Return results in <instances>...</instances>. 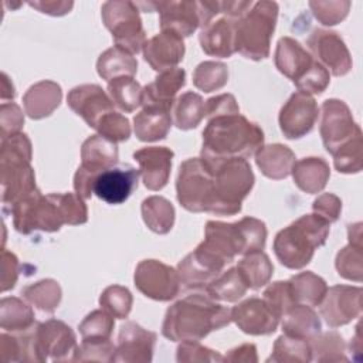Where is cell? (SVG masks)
Masks as SVG:
<instances>
[{
	"label": "cell",
	"mask_w": 363,
	"mask_h": 363,
	"mask_svg": "<svg viewBox=\"0 0 363 363\" xmlns=\"http://www.w3.org/2000/svg\"><path fill=\"white\" fill-rule=\"evenodd\" d=\"M11 216L13 225L20 234H30L35 230L54 233L62 224L86 223L88 208L78 194L50 193L43 196L35 189L11 206Z\"/></svg>",
	"instance_id": "cell-1"
},
{
	"label": "cell",
	"mask_w": 363,
	"mask_h": 363,
	"mask_svg": "<svg viewBox=\"0 0 363 363\" xmlns=\"http://www.w3.org/2000/svg\"><path fill=\"white\" fill-rule=\"evenodd\" d=\"M231 322V309L208 295H189L166 311L162 335L172 342L201 340Z\"/></svg>",
	"instance_id": "cell-2"
},
{
	"label": "cell",
	"mask_w": 363,
	"mask_h": 363,
	"mask_svg": "<svg viewBox=\"0 0 363 363\" xmlns=\"http://www.w3.org/2000/svg\"><path fill=\"white\" fill-rule=\"evenodd\" d=\"M264 145L262 129L240 113L208 118L203 130L200 159L214 162L223 159L254 156Z\"/></svg>",
	"instance_id": "cell-3"
},
{
	"label": "cell",
	"mask_w": 363,
	"mask_h": 363,
	"mask_svg": "<svg viewBox=\"0 0 363 363\" xmlns=\"http://www.w3.org/2000/svg\"><path fill=\"white\" fill-rule=\"evenodd\" d=\"M265 241V223L254 217H244L235 223L207 221L204 240L197 247L227 265L233 262L237 255L262 251Z\"/></svg>",
	"instance_id": "cell-4"
},
{
	"label": "cell",
	"mask_w": 363,
	"mask_h": 363,
	"mask_svg": "<svg viewBox=\"0 0 363 363\" xmlns=\"http://www.w3.org/2000/svg\"><path fill=\"white\" fill-rule=\"evenodd\" d=\"M330 223L318 214H305L274 238V252L278 261L289 269H301L313 258L315 250L326 242Z\"/></svg>",
	"instance_id": "cell-5"
},
{
	"label": "cell",
	"mask_w": 363,
	"mask_h": 363,
	"mask_svg": "<svg viewBox=\"0 0 363 363\" xmlns=\"http://www.w3.org/2000/svg\"><path fill=\"white\" fill-rule=\"evenodd\" d=\"M31 142L26 133H16L1 139V201L13 206L26 194L35 190V176L30 166Z\"/></svg>",
	"instance_id": "cell-6"
},
{
	"label": "cell",
	"mask_w": 363,
	"mask_h": 363,
	"mask_svg": "<svg viewBox=\"0 0 363 363\" xmlns=\"http://www.w3.org/2000/svg\"><path fill=\"white\" fill-rule=\"evenodd\" d=\"M278 4L257 1L240 18L234 20V48L245 58L261 61L269 55L271 37L277 26Z\"/></svg>",
	"instance_id": "cell-7"
},
{
	"label": "cell",
	"mask_w": 363,
	"mask_h": 363,
	"mask_svg": "<svg viewBox=\"0 0 363 363\" xmlns=\"http://www.w3.org/2000/svg\"><path fill=\"white\" fill-rule=\"evenodd\" d=\"M274 61L278 71L302 92L322 94L329 85V71L291 37L278 40Z\"/></svg>",
	"instance_id": "cell-8"
},
{
	"label": "cell",
	"mask_w": 363,
	"mask_h": 363,
	"mask_svg": "<svg viewBox=\"0 0 363 363\" xmlns=\"http://www.w3.org/2000/svg\"><path fill=\"white\" fill-rule=\"evenodd\" d=\"M204 164L213 173L218 206L217 216H234L240 213L241 203L250 194L255 182L251 164L242 157L204 162Z\"/></svg>",
	"instance_id": "cell-9"
},
{
	"label": "cell",
	"mask_w": 363,
	"mask_h": 363,
	"mask_svg": "<svg viewBox=\"0 0 363 363\" xmlns=\"http://www.w3.org/2000/svg\"><path fill=\"white\" fill-rule=\"evenodd\" d=\"M177 200L191 213H218L213 173L200 157H190L179 167L176 179Z\"/></svg>",
	"instance_id": "cell-10"
},
{
	"label": "cell",
	"mask_w": 363,
	"mask_h": 363,
	"mask_svg": "<svg viewBox=\"0 0 363 363\" xmlns=\"http://www.w3.org/2000/svg\"><path fill=\"white\" fill-rule=\"evenodd\" d=\"M101 11L102 21L111 31L115 45L132 55L138 54L146 43V33L136 3L128 0L105 1Z\"/></svg>",
	"instance_id": "cell-11"
},
{
	"label": "cell",
	"mask_w": 363,
	"mask_h": 363,
	"mask_svg": "<svg viewBox=\"0 0 363 363\" xmlns=\"http://www.w3.org/2000/svg\"><path fill=\"white\" fill-rule=\"evenodd\" d=\"M116 143L102 138L101 135L89 136L81 147V166L74 176L75 193L82 199L94 194V183L96 177L118 163Z\"/></svg>",
	"instance_id": "cell-12"
},
{
	"label": "cell",
	"mask_w": 363,
	"mask_h": 363,
	"mask_svg": "<svg viewBox=\"0 0 363 363\" xmlns=\"http://www.w3.org/2000/svg\"><path fill=\"white\" fill-rule=\"evenodd\" d=\"M320 136L326 152L332 156L354 140L362 139V129L343 101L332 98L322 104Z\"/></svg>",
	"instance_id": "cell-13"
},
{
	"label": "cell",
	"mask_w": 363,
	"mask_h": 363,
	"mask_svg": "<svg viewBox=\"0 0 363 363\" xmlns=\"http://www.w3.org/2000/svg\"><path fill=\"white\" fill-rule=\"evenodd\" d=\"M135 286L145 296L167 302L180 291V277L177 269L157 259H143L135 269Z\"/></svg>",
	"instance_id": "cell-14"
},
{
	"label": "cell",
	"mask_w": 363,
	"mask_h": 363,
	"mask_svg": "<svg viewBox=\"0 0 363 363\" xmlns=\"http://www.w3.org/2000/svg\"><path fill=\"white\" fill-rule=\"evenodd\" d=\"M34 346L37 362L71 360L77 349L74 330L58 319L37 323L34 332Z\"/></svg>",
	"instance_id": "cell-15"
},
{
	"label": "cell",
	"mask_w": 363,
	"mask_h": 363,
	"mask_svg": "<svg viewBox=\"0 0 363 363\" xmlns=\"http://www.w3.org/2000/svg\"><path fill=\"white\" fill-rule=\"evenodd\" d=\"M306 45L313 54L312 57L332 75L343 77L352 69L350 52L336 31L315 28L309 34Z\"/></svg>",
	"instance_id": "cell-16"
},
{
	"label": "cell",
	"mask_w": 363,
	"mask_h": 363,
	"mask_svg": "<svg viewBox=\"0 0 363 363\" xmlns=\"http://www.w3.org/2000/svg\"><path fill=\"white\" fill-rule=\"evenodd\" d=\"M319 109L315 98L306 92H294L279 111V128L286 139H301L308 135L316 121Z\"/></svg>",
	"instance_id": "cell-17"
},
{
	"label": "cell",
	"mask_w": 363,
	"mask_h": 363,
	"mask_svg": "<svg viewBox=\"0 0 363 363\" xmlns=\"http://www.w3.org/2000/svg\"><path fill=\"white\" fill-rule=\"evenodd\" d=\"M362 313V288L335 285L320 302V315L330 328L343 326Z\"/></svg>",
	"instance_id": "cell-18"
},
{
	"label": "cell",
	"mask_w": 363,
	"mask_h": 363,
	"mask_svg": "<svg viewBox=\"0 0 363 363\" xmlns=\"http://www.w3.org/2000/svg\"><path fill=\"white\" fill-rule=\"evenodd\" d=\"M156 343V333L150 332L136 322H125L119 328L118 345L112 362H152Z\"/></svg>",
	"instance_id": "cell-19"
},
{
	"label": "cell",
	"mask_w": 363,
	"mask_h": 363,
	"mask_svg": "<svg viewBox=\"0 0 363 363\" xmlns=\"http://www.w3.org/2000/svg\"><path fill=\"white\" fill-rule=\"evenodd\" d=\"M67 104L94 129L102 116L115 111L111 96L96 84H84L72 88L67 95Z\"/></svg>",
	"instance_id": "cell-20"
},
{
	"label": "cell",
	"mask_w": 363,
	"mask_h": 363,
	"mask_svg": "<svg viewBox=\"0 0 363 363\" xmlns=\"http://www.w3.org/2000/svg\"><path fill=\"white\" fill-rule=\"evenodd\" d=\"M231 320L247 335L274 333L281 318L261 298H250L231 309Z\"/></svg>",
	"instance_id": "cell-21"
},
{
	"label": "cell",
	"mask_w": 363,
	"mask_h": 363,
	"mask_svg": "<svg viewBox=\"0 0 363 363\" xmlns=\"http://www.w3.org/2000/svg\"><path fill=\"white\" fill-rule=\"evenodd\" d=\"M139 170L130 164L102 172L94 183V194L108 204H122L138 189Z\"/></svg>",
	"instance_id": "cell-22"
},
{
	"label": "cell",
	"mask_w": 363,
	"mask_h": 363,
	"mask_svg": "<svg viewBox=\"0 0 363 363\" xmlns=\"http://www.w3.org/2000/svg\"><path fill=\"white\" fill-rule=\"evenodd\" d=\"M152 7L159 11L160 28L177 33L180 37L191 35L201 27L199 1H153Z\"/></svg>",
	"instance_id": "cell-23"
},
{
	"label": "cell",
	"mask_w": 363,
	"mask_h": 363,
	"mask_svg": "<svg viewBox=\"0 0 363 363\" xmlns=\"http://www.w3.org/2000/svg\"><path fill=\"white\" fill-rule=\"evenodd\" d=\"M173 156V150L166 146H146L133 153L143 184L149 190L157 191L167 184Z\"/></svg>",
	"instance_id": "cell-24"
},
{
	"label": "cell",
	"mask_w": 363,
	"mask_h": 363,
	"mask_svg": "<svg viewBox=\"0 0 363 363\" xmlns=\"http://www.w3.org/2000/svg\"><path fill=\"white\" fill-rule=\"evenodd\" d=\"M145 61L159 72L176 68V65L184 57V43L183 37L170 30H163L162 33L146 40L143 45Z\"/></svg>",
	"instance_id": "cell-25"
},
{
	"label": "cell",
	"mask_w": 363,
	"mask_h": 363,
	"mask_svg": "<svg viewBox=\"0 0 363 363\" xmlns=\"http://www.w3.org/2000/svg\"><path fill=\"white\" fill-rule=\"evenodd\" d=\"M186 84V71L183 68H172L160 72L153 82L147 84L142 91L143 105H160L172 108L174 96Z\"/></svg>",
	"instance_id": "cell-26"
},
{
	"label": "cell",
	"mask_w": 363,
	"mask_h": 363,
	"mask_svg": "<svg viewBox=\"0 0 363 363\" xmlns=\"http://www.w3.org/2000/svg\"><path fill=\"white\" fill-rule=\"evenodd\" d=\"M172 108L160 105H143L142 111L133 118L135 135L142 142L164 139L172 126Z\"/></svg>",
	"instance_id": "cell-27"
},
{
	"label": "cell",
	"mask_w": 363,
	"mask_h": 363,
	"mask_svg": "<svg viewBox=\"0 0 363 363\" xmlns=\"http://www.w3.org/2000/svg\"><path fill=\"white\" fill-rule=\"evenodd\" d=\"M199 41L201 50L211 57L228 58L235 52L234 48V20L221 17L213 20L201 28Z\"/></svg>",
	"instance_id": "cell-28"
},
{
	"label": "cell",
	"mask_w": 363,
	"mask_h": 363,
	"mask_svg": "<svg viewBox=\"0 0 363 363\" xmlns=\"http://www.w3.org/2000/svg\"><path fill=\"white\" fill-rule=\"evenodd\" d=\"M62 98L61 86L54 81H40L31 85L23 96L26 113L31 119H43L50 116L60 105Z\"/></svg>",
	"instance_id": "cell-29"
},
{
	"label": "cell",
	"mask_w": 363,
	"mask_h": 363,
	"mask_svg": "<svg viewBox=\"0 0 363 363\" xmlns=\"http://www.w3.org/2000/svg\"><path fill=\"white\" fill-rule=\"evenodd\" d=\"M291 173L295 184L302 191L316 194L325 189L330 177V167L325 159L311 156L295 160Z\"/></svg>",
	"instance_id": "cell-30"
},
{
	"label": "cell",
	"mask_w": 363,
	"mask_h": 363,
	"mask_svg": "<svg viewBox=\"0 0 363 363\" xmlns=\"http://www.w3.org/2000/svg\"><path fill=\"white\" fill-rule=\"evenodd\" d=\"M255 163L264 176L272 180H281L291 174L295 153L285 145L272 143L262 146L255 153Z\"/></svg>",
	"instance_id": "cell-31"
},
{
	"label": "cell",
	"mask_w": 363,
	"mask_h": 363,
	"mask_svg": "<svg viewBox=\"0 0 363 363\" xmlns=\"http://www.w3.org/2000/svg\"><path fill=\"white\" fill-rule=\"evenodd\" d=\"M282 332L284 335L301 337V339H312L316 336L320 329L322 323L316 312L312 309V306L296 303L291 309H288L282 315Z\"/></svg>",
	"instance_id": "cell-32"
},
{
	"label": "cell",
	"mask_w": 363,
	"mask_h": 363,
	"mask_svg": "<svg viewBox=\"0 0 363 363\" xmlns=\"http://www.w3.org/2000/svg\"><path fill=\"white\" fill-rule=\"evenodd\" d=\"M96 71L108 82L118 77H133L138 71V61L132 54L115 45L99 55Z\"/></svg>",
	"instance_id": "cell-33"
},
{
	"label": "cell",
	"mask_w": 363,
	"mask_h": 363,
	"mask_svg": "<svg viewBox=\"0 0 363 363\" xmlns=\"http://www.w3.org/2000/svg\"><path fill=\"white\" fill-rule=\"evenodd\" d=\"M288 282L295 303L308 306H319L328 291L326 281L312 271L299 272L291 277Z\"/></svg>",
	"instance_id": "cell-34"
},
{
	"label": "cell",
	"mask_w": 363,
	"mask_h": 363,
	"mask_svg": "<svg viewBox=\"0 0 363 363\" xmlns=\"http://www.w3.org/2000/svg\"><path fill=\"white\" fill-rule=\"evenodd\" d=\"M142 218L149 230L167 234L174 224V207L162 196H150L142 201Z\"/></svg>",
	"instance_id": "cell-35"
},
{
	"label": "cell",
	"mask_w": 363,
	"mask_h": 363,
	"mask_svg": "<svg viewBox=\"0 0 363 363\" xmlns=\"http://www.w3.org/2000/svg\"><path fill=\"white\" fill-rule=\"evenodd\" d=\"M31 306L18 298H3L0 301V326L11 333L24 332L35 325Z\"/></svg>",
	"instance_id": "cell-36"
},
{
	"label": "cell",
	"mask_w": 363,
	"mask_h": 363,
	"mask_svg": "<svg viewBox=\"0 0 363 363\" xmlns=\"http://www.w3.org/2000/svg\"><path fill=\"white\" fill-rule=\"evenodd\" d=\"M173 122L182 130L194 129L206 116V102L196 92L182 94L173 105Z\"/></svg>",
	"instance_id": "cell-37"
},
{
	"label": "cell",
	"mask_w": 363,
	"mask_h": 363,
	"mask_svg": "<svg viewBox=\"0 0 363 363\" xmlns=\"http://www.w3.org/2000/svg\"><path fill=\"white\" fill-rule=\"evenodd\" d=\"M238 272L251 289H259L267 285L274 274V265L269 257L262 251L245 254L237 265Z\"/></svg>",
	"instance_id": "cell-38"
},
{
	"label": "cell",
	"mask_w": 363,
	"mask_h": 363,
	"mask_svg": "<svg viewBox=\"0 0 363 363\" xmlns=\"http://www.w3.org/2000/svg\"><path fill=\"white\" fill-rule=\"evenodd\" d=\"M248 286L235 267L216 277L206 288V294L216 301L235 302L245 295Z\"/></svg>",
	"instance_id": "cell-39"
},
{
	"label": "cell",
	"mask_w": 363,
	"mask_h": 363,
	"mask_svg": "<svg viewBox=\"0 0 363 363\" xmlns=\"http://www.w3.org/2000/svg\"><path fill=\"white\" fill-rule=\"evenodd\" d=\"M142 91L143 88L133 77H118L108 82V95L113 105L126 113L142 105Z\"/></svg>",
	"instance_id": "cell-40"
},
{
	"label": "cell",
	"mask_w": 363,
	"mask_h": 363,
	"mask_svg": "<svg viewBox=\"0 0 363 363\" xmlns=\"http://www.w3.org/2000/svg\"><path fill=\"white\" fill-rule=\"evenodd\" d=\"M21 295L27 302L34 305L43 312L52 313L61 302V286L54 279H41L35 284L26 286Z\"/></svg>",
	"instance_id": "cell-41"
},
{
	"label": "cell",
	"mask_w": 363,
	"mask_h": 363,
	"mask_svg": "<svg viewBox=\"0 0 363 363\" xmlns=\"http://www.w3.org/2000/svg\"><path fill=\"white\" fill-rule=\"evenodd\" d=\"M312 360L316 362H347L345 356L346 345L343 337L336 330L319 332L316 336L309 339Z\"/></svg>",
	"instance_id": "cell-42"
},
{
	"label": "cell",
	"mask_w": 363,
	"mask_h": 363,
	"mask_svg": "<svg viewBox=\"0 0 363 363\" xmlns=\"http://www.w3.org/2000/svg\"><path fill=\"white\" fill-rule=\"evenodd\" d=\"M177 272L180 277V285L186 289H204L208 284L218 277L206 264L194 257L193 252L187 254L177 265Z\"/></svg>",
	"instance_id": "cell-43"
},
{
	"label": "cell",
	"mask_w": 363,
	"mask_h": 363,
	"mask_svg": "<svg viewBox=\"0 0 363 363\" xmlns=\"http://www.w3.org/2000/svg\"><path fill=\"white\" fill-rule=\"evenodd\" d=\"M311 360H312V352H311L309 340L288 336V335H282L275 340L272 354L268 357V362L306 363Z\"/></svg>",
	"instance_id": "cell-44"
},
{
	"label": "cell",
	"mask_w": 363,
	"mask_h": 363,
	"mask_svg": "<svg viewBox=\"0 0 363 363\" xmlns=\"http://www.w3.org/2000/svg\"><path fill=\"white\" fill-rule=\"evenodd\" d=\"M228 81V68L218 61L200 62L193 72V84L203 92H213L223 88Z\"/></svg>",
	"instance_id": "cell-45"
},
{
	"label": "cell",
	"mask_w": 363,
	"mask_h": 363,
	"mask_svg": "<svg viewBox=\"0 0 363 363\" xmlns=\"http://www.w3.org/2000/svg\"><path fill=\"white\" fill-rule=\"evenodd\" d=\"M113 326H115L113 316L104 309H96L84 318L78 329L82 336V340L99 342V340L111 339Z\"/></svg>",
	"instance_id": "cell-46"
},
{
	"label": "cell",
	"mask_w": 363,
	"mask_h": 363,
	"mask_svg": "<svg viewBox=\"0 0 363 363\" xmlns=\"http://www.w3.org/2000/svg\"><path fill=\"white\" fill-rule=\"evenodd\" d=\"M132 303L133 298L130 291L122 285H111L99 296L101 308L116 319L128 318Z\"/></svg>",
	"instance_id": "cell-47"
},
{
	"label": "cell",
	"mask_w": 363,
	"mask_h": 363,
	"mask_svg": "<svg viewBox=\"0 0 363 363\" xmlns=\"http://www.w3.org/2000/svg\"><path fill=\"white\" fill-rule=\"evenodd\" d=\"M337 274L350 281L360 282L363 277V252H362V244H352L342 248L335 261Z\"/></svg>",
	"instance_id": "cell-48"
},
{
	"label": "cell",
	"mask_w": 363,
	"mask_h": 363,
	"mask_svg": "<svg viewBox=\"0 0 363 363\" xmlns=\"http://www.w3.org/2000/svg\"><path fill=\"white\" fill-rule=\"evenodd\" d=\"M95 130L98 135L102 138L118 143V142H125L130 136V123L126 116L122 113L112 111L102 116V119L98 122Z\"/></svg>",
	"instance_id": "cell-49"
},
{
	"label": "cell",
	"mask_w": 363,
	"mask_h": 363,
	"mask_svg": "<svg viewBox=\"0 0 363 363\" xmlns=\"http://www.w3.org/2000/svg\"><path fill=\"white\" fill-rule=\"evenodd\" d=\"M352 3L347 0L337 1H309L315 18L323 26H335L343 21L350 10Z\"/></svg>",
	"instance_id": "cell-50"
},
{
	"label": "cell",
	"mask_w": 363,
	"mask_h": 363,
	"mask_svg": "<svg viewBox=\"0 0 363 363\" xmlns=\"http://www.w3.org/2000/svg\"><path fill=\"white\" fill-rule=\"evenodd\" d=\"M115 354V345L109 340H99V342H91V340H82L79 346H77L72 359L71 360H79V362H112Z\"/></svg>",
	"instance_id": "cell-51"
},
{
	"label": "cell",
	"mask_w": 363,
	"mask_h": 363,
	"mask_svg": "<svg viewBox=\"0 0 363 363\" xmlns=\"http://www.w3.org/2000/svg\"><path fill=\"white\" fill-rule=\"evenodd\" d=\"M264 301L267 302V305L279 316L282 318V315L291 309L295 303L291 288H289V282L288 281H277L272 282L265 291H264Z\"/></svg>",
	"instance_id": "cell-52"
},
{
	"label": "cell",
	"mask_w": 363,
	"mask_h": 363,
	"mask_svg": "<svg viewBox=\"0 0 363 363\" xmlns=\"http://www.w3.org/2000/svg\"><path fill=\"white\" fill-rule=\"evenodd\" d=\"M177 362L187 363H203V362H223V356L216 350H211L206 346H201L196 340H183L177 346L176 353Z\"/></svg>",
	"instance_id": "cell-53"
},
{
	"label": "cell",
	"mask_w": 363,
	"mask_h": 363,
	"mask_svg": "<svg viewBox=\"0 0 363 363\" xmlns=\"http://www.w3.org/2000/svg\"><path fill=\"white\" fill-rule=\"evenodd\" d=\"M362 139H357L333 155L335 169L339 173H359L362 170Z\"/></svg>",
	"instance_id": "cell-54"
},
{
	"label": "cell",
	"mask_w": 363,
	"mask_h": 363,
	"mask_svg": "<svg viewBox=\"0 0 363 363\" xmlns=\"http://www.w3.org/2000/svg\"><path fill=\"white\" fill-rule=\"evenodd\" d=\"M24 125V115L17 104L3 102L0 106V128L1 139H6L11 135L20 133Z\"/></svg>",
	"instance_id": "cell-55"
},
{
	"label": "cell",
	"mask_w": 363,
	"mask_h": 363,
	"mask_svg": "<svg viewBox=\"0 0 363 363\" xmlns=\"http://www.w3.org/2000/svg\"><path fill=\"white\" fill-rule=\"evenodd\" d=\"M313 213L325 218L328 223L337 221L342 211V201L337 196L332 193H323L315 199L312 204Z\"/></svg>",
	"instance_id": "cell-56"
},
{
	"label": "cell",
	"mask_w": 363,
	"mask_h": 363,
	"mask_svg": "<svg viewBox=\"0 0 363 363\" xmlns=\"http://www.w3.org/2000/svg\"><path fill=\"white\" fill-rule=\"evenodd\" d=\"M228 113H240L238 104L231 94H221L216 95L206 101V116L213 118L218 115H228Z\"/></svg>",
	"instance_id": "cell-57"
},
{
	"label": "cell",
	"mask_w": 363,
	"mask_h": 363,
	"mask_svg": "<svg viewBox=\"0 0 363 363\" xmlns=\"http://www.w3.org/2000/svg\"><path fill=\"white\" fill-rule=\"evenodd\" d=\"M18 271H20V264H18L17 257L10 251L3 250V252H1V275H0L1 292H6V291L14 288L17 278H18Z\"/></svg>",
	"instance_id": "cell-58"
},
{
	"label": "cell",
	"mask_w": 363,
	"mask_h": 363,
	"mask_svg": "<svg viewBox=\"0 0 363 363\" xmlns=\"http://www.w3.org/2000/svg\"><path fill=\"white\" fill-rule=\"evenodd\" d=\"M28 6L34 7L40 13L50 14V16H64L71 11L74 7L72 1H62V0H38V1H28Z\"/></svg>",
	"instance_id": "cell-59"
},
{
	"label": "cell",
	"mask_w": 363,
	"mask_h": 363,
	"mask_svg": "<svg viewBox=\"0 0 363 363\" xmlns=\"http://www.w3.org/2000/svg\"><path fill=\"white\" fill-rule=\"evenodd\" d=\"M258 362L257 347L252 343H245L238 347L228 350V353L223 357V362Z\"/></svg>",
	"instance_id": "cell-60"
},
{
	"label": "cell",
	"mask_w": 363,
	"mask_h": 363,
	"mask_svg": "<svg viewBox=\"0 0 363 363\" xmlns=\"http://www.w3.org/2000/svg\"><path fill=\"white\" fill-rule=\"evenodd\" d=\"M16 95L14 92V86L11 84V81L9 79V77L3 72L1 74V99L6 101V99H13Z\"/></svg>",
	"instance_id": "cell-61"
}]
</instances>
